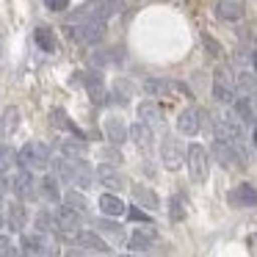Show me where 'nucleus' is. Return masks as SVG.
Returning <instances> with one entry per match:
<instances>
[{"label": "nucleus", "mask_w": 257, "mask_h": 257, "mask_svg": "<svg viewBox=\"0 0 257 257\" xmlns=\"http://www.w3.org/2000/svg\"><path fill=\"white\" fill-rule=\"evenodd\" d=\"M105 136L113 147H119V144H124V139H130V127H124V119L108 116L105 119Z\"/></svg>", "instance_id": "nucleus-17"}, {"label": "nucleus", "mask_w": 257, "mask_h": 257, "mask_svg": "<svg viewBox=\"0 0 257 257\" xmlns=\"http://www.w3.org/2000/svg\"><path fill=\"white\" fill-rule=\"evenodd\" d=\"M130 94H133V86L127 83V80H116V89H113V97H116L119 102H127Z\"/></svg>", "instance_id": "nucleus-32"}, {"label": "nucleus", "mask_w": 257, "mask_h": 257, "mask_svg": "<svg viewBox=\"0 0 257 257\" xmlns=\"http://www.w3.org/2000/svg\"><path fill=\"white\" fill-rule=\"evenodd\" d=\"M64 205L67 207H72L75 213H80V216H89V202H86V196L80 194V191H67L64 194Z\"/></svg>", "instance_id": "nucleus-26"}, {"label": "nucleus", "mask_w": 257, "mask_h": 257, "mask_svg": "<svg viewBox=\"0 0 257 257\" xmlns=\"http://www.w3.org/2000/svg\"><path fill=\"white\" fill-rule=\"evenodd\" d=\"M6 224H9V229H12V232H23V229H25V224H28V213H25L23 202H12V205H9Z\"/></svg>", "instance_id": "nucleus-19"}, {"label": "nucleus", "mask_w": 257, "mask_h": 257, "mask_svg": "<svg viewBox=\"0 0 257 257\" xmlns=\"http://www.w3.org/2000/svg\"><path fill=\"white\" fill-rule=\"evenodd\" d=\"M232 111L238 113V119L243 124H254L257 122V111H254V105H251L249 97H238V100H235V105H232Z\"/></svg>", "instance_id": "nucleus-23"}, {"label": "nucleus", "mask_w": 257, "mask_h": 257, "mask_svg": "<svg viewBox=\"0 0 257 257\" xmlns=\"http://www.w3.org/2000/svg\"><path fill=\"white\" fill-rule=\"evenodd\" d=\"M56 174L64 177L67 183H72L75 188H80V191L91 188V183H94V169H91L83 158H58Z\"/></svg>", "instance_id": "nucleus-1"}, {"label": "nucleus", "mask_w": 257, "mask_h": 257, "mask_svg": "<svg viewBox=\"0 0 257 257\" xmlns=\"http://www.w3.org/2000/svg\"><path fill=\"white\" fill-rule=\"evenodd\" d=\"M45 6L50 9V12H67L69 0H45Z\"/></svg>", "instance_id": "nucleus-35"}, {"label": "nucleus", "mask_w": 257, "mask_h": 257, "mask_svg": "<svg viewBox=\"0 0 257 257\" xmlns=\"http://www.w3.org/2000/svg\"><path fill=\"white\" fill-rule=\"evenodd\" d=\"M229 205L235 207H254L257 205V188L249 183H240L229 191Z\"/></svg>", "instance_id": "nucleus-15"}, {"label": "nucleus", "mask_w": 257, "mask_h": 257, "mask_svg": "<svg viewBox=\"0 0 257 257\" xmlns=\"http://www.w3.org/2000/svg\"><path fill=\"white\" fill-rule=\"evenodd\" d=\"M97 229H102V232H108L113 240H124V235H127L122 227H119V224H113L111 218H100V221H97Z\"/></svg>", "instance_id": "nucleus-31"}, {"label": "nucleus", "mask_w": 257, "mask_h": 257, "mask_svg": "<svg viewBox=\"0 0 257 257\" xmlns=\"http://www.w3.org/2000/svg\"><path fill=\"white\" fill-rule=\"evenodd\" d=\"M100 213L105 218H119V216H127V207H124V202L116 194H102L100 196Z\"/></svg>", "instance_id": "nucleus-18"}, {"label": "nucleus", "mask_w": 257, "mask_h": 257, "mask_svg": "<svg viewBox=\"0 0 257 257\" xmlns=\"http://www.w3.org/2000/svg\"><path fill=\"white\" fill-rule=\"evenodd\" d=\"M210 94H213V100H216L221 108H232L235 100H238V94H235L232 86H224V83H213Z\"/></svg>", "instance_id": "nucleus-22"}, {"label": "nucleus", "mask_w": 257, "mask_h": 257, "mask_svg": "<svg viewBox=\"0 0 257 257\" xmlns=\"http://www.w3.org/2000/svg\"><path fill=\"white\" fill-rule=\"evenodd\" d=\"M185 166L194 183H205L210 174V158H207V147L205 144H188L185 147Z\"/></svg>", "instance_id": "nucleus-6"}, {"label": "nucleus", "mask_w": 257, "mask_h": 257, "mask_svg": "<svg viewBox=\"0 0 257 257\" xmlns=\"http://www.w3.org/2000/svg\"><path fill=\"white\" fill-rule=\"evenodd\" d=\"M127 218H133V221H150V216L144 213V207H127Z\"/></svg>", "instance_id": "nucleus-34"}, {"label": "nucleus", "mask_w": 257, "mask_h": 257, "mask_svg": "<svg viewBox=\"0 0 257 257\" xmlns=\"http://www.w3.org/2000/svg\"><path fill=\"white\" fill-rule=\"evenodd\" d=\"M254 144H257V130H254Z\"/></svg>", "instance_id": "nucleus-38"}, {"label": "nucleus", "mask_w": 257, "mask_h": 257, "mask_svg": "<svg viewBox=\"0 0 257 257\" xmlns=\"http://www.w3.org/2000/svg\"><path fill=\"white\" fill-rule=\"evenodd\" d=\"M61 152H64V158H83L86 147H83V141L67 139V141H61Z\"/></svg>", "instance_id": "nucleus-30"}, {"label": "nucleus", "mask_w": 257, "mask_h": 257, "mask_svg": "<svg viewBox=\"0 0 257 257\" xmlns=\"http://www.w3.org/2000/svg\"><path fill=\"white\" fill-rule=\"evenodd\" d=\"M53 218H56V232L61 235V238H69L75 240V235L80 232V213H75L72 207L67 205H58L56 210H53Z\"/></svg>", "instance_id": "nucleus-7"}, {"label": "nucleus", "mask_w": 257, "mask_h": 257, "mask_svg": "<svg viewBox=\"0 0 257 257\" xmlns=\"http://www.w3.org/2000/svg\"><path fill=\"white\" fill-rule=\"evenodd\" d=\"M177 130L183 136H196L202 130V111L199 108H185L177 116Z\"/></svg>", "instance_id": "nucleus-14"}, {"label": "nucleus", "mask_w": 257, "mask_h": 257, "mask_svg": "<svg viewBox=\"0 0 257 257\" xmlns=\"http://www.w3.org/2000/svg\"><path fill=\"white\" fill-rule=\"evenodd\" d=\"M139 122L150 124V127H152V124H158V122H161V108H158L152 100H144L139 105Z\"/></svg>", "instance_id": "nucleus-25"}, {"label": "nucleus", "mask_w": 257, "mask_h": 257, "mask_svg": "<svg viewBox=\"0 0 257 257\" xmlns=\"http://www.w3.org/2000/svg\"><path fill=\"white\" fill-rule=\"evenodd\" d=\"M119 257H136V254H119Z\"/></svg>", "instance_id": "nucleus-37"}, {"label": "nucleus", "mask_w": 257, "mask_h": 257, "mask_svg": "<svg viewBox=\"0 0 257 257\" xmlns=\"http://www.w3.org/2000/svg\"><path fill=\"white\" fill-rule=\"evenodd\" d=\"M202 42H205L207 53H213V56H221V45H218L216 39H210V36H202Z\"/></svg>", "instance_id": "nucleus-36"}, {"label": "nucleus", "mask_w": 257, "mask_h": 257, "mask_svg": "<svg viewBox=\"0 0 257 257\" xmlns=\"http://www.w3.org/2000/svg\"><path fill=\"white\" fill-rule=\"evenodd\" d=\"M14 127H17V111L12 108V111H9L6 116H3V127H0V130H3V133H12Z\"/></svg>", "instance_id": "nucleus-33"}, {"label": "nucleus", "mask_w": 257, "mask_h": 257, "mask_svg": "<svg viewBox=\"0 0 257 257\" xmlns=\"http://www.w3.org/2000/svg\"><path fill=\"white\" fill-rule=\"evenodd\" d=\"M39 194L45 196L47 202H58V199H61V191H58V180H56V174H45V177H42V183H39Z\"/></svg>", "instance_id": "nucleus-24"}, {"label": "nucleus", "mask_w": 257, "mask_h": 257, "mask_svg": "<svg viewBox=\"0 0 257 257\" xmlns=\"http://www.w3.org/2000/svg\"><path fill=\"white\" fill-rule=\"evenodd\" d=\"M155 238H158V232L155 229H147V227H139V229H133V232L127 235V246L133 251H147L152 243H155Z\"/></svg>", "instance_id": "nucleus-16"}, {"label": "nucleus", "mask_w": 257, "mask_h": 257, "mask_svg": "<svg viewBox=\"0 0 257 257\" xmlns=\"http://www.w3.org/2000/svg\"><path fill=\"white\" fill-rule=\"evenodd\" d=\"M130 139L136 141V147H139V150H147V147H152L155 136H152V127H150V124L136 122V124H130Z\"/></svg>", "instance_id": "nucleus-21"}, {"label": "nucleus", "mask_w": 257, "mask_h": 257, "mask_svg": "<svg viewBox=\"0 0 257 257\" xmlns=\"http://www.w3.org/2000/svg\"><path fill=\"white\" fill-rule=\"evenodd\" d=\"M69 36H72L75 42H80V45H97V42L105 36V23H102V20H91L80 12L78 20H75V25H69Z\"/></svg>", "instance_id": "nucleus-4"}, {"label": "nucleus", "mask_w": 257, "mask_h": 257, "mask_svg": "<svg viewBox=\"0 0 257 257\" xmlns=\"http://www.w3.org/2000/svg\"><path fill=\"white\" fill-rule=\"evenodd\" d=\"M133 199L139 207H147V210H158L161 207V199H158V194L152 188H147V185L136 183L133 185Z\"/></svg>", "instance_id": "nucleus-20"}, {"label": "nucleus", "mask_w": 257, "mask_h": 257, "mask_svg": "<svg viewBox=\"0 0 257 257\" xmlns=\"http://www.w3.org/2000/svg\"><path fill=\"white\" fill-rule=\"evenodd\" d=\"M94 177L105 191H122L124 188V177L119 174L116 166H111V163H100V166L94 169Z\"/></svg>", "instance_id": "nucleus-10"}, {"label": "nucleus", "mask_w": 257, "mask_h": 257, "mask_svg": "<svg viewBox=\"0 0 257 257\" xmlns=\"http://www.w3.org/2000/svg\"><path fill=\"white\" fill-rule=\"evenodd\" d=\"M185 213H188V202H185V194H174L169 199V218L172 221H183Z\"/></svg>", "instance_id": "nucleus-27"}, {"label": "nucleus", "mask_w": 257, "mask_h": 257, "mask_svg": "<svg viewBox=\"0 0 257 257\" xmlns=\"http://www.w3.org/2000/svg\"><path fill=\"white\" fill-rule=\"evenodd\" d=\"M213 158L227 172H235V169H240L246 163V152L240 147H235L229 139H218V136L213 139Z\"/></svg>", "instance_id": "nucleus-5"}, {"label": "nucleus", "mask_w": 257, "mask_h": 257, "mask_svg": "<svg viewBox=\"0 0 257 257\" xmlns=\"http://www.w3.org/2000/svg\"><path fill=\"white\" fill-rule=\"evenodd\" d=\"M246 14L243 0H218L216 3V17L224 23H240Z\"/></svg>", "instance_id": "nucleus-13"}, {"label": "nucleus", "mask_w": 257, "mask_h": 257, "mask_svg": "<svg viewBox=\"0 0 257 257\" xmlns=\"http://www.w3.org/2000/svg\"><path fill=\"white\" fill-rule=\"evenodd\" d=\"M75 243H78L80 249H86V251H94V254H108V251H111L108 240L102 238V235L91 232V229H80V232L75 235Z\"/></svg>", "instance_id": "nucleus-11"}, {"label": "nucleus", "mask_w": 257, "mask_h": 257, "mask_svg": "<svg viewBox=\"0 0 257 257\" xmlns=\"http://www.w3.org/2000/svg\"><path fill=\"white\" fill-rule=\"evenodd\" d=\"M9 185H12L14 196H17L20 202H31V199L39 196V185H36V180H34V172H23V169H20L17 174L9 177Z\"/></svg>", "instance_id": "nucleus-8"}, {"label": "nucleus", "mask_w": 257, "mask_h": 257, "mask_svg": "<svg viewBox=\"0 0 257 257\" xmlns=\"http://www.w3.org/2000/svg\"><path fill=\"white\" fill-rule=\"evenodd\" d=\"M50 161H53V155L42 141H28V144L17 152V166L23 169V172H45V169L50 166Z\"/></svg>", "instance_id": "nucleus-2"}, {"label": "nucleus", "mask_w": 257, "mask_h": 257, "mask_svg": "<svg viewBox=\"0 0 257 257\" xmlns=\"http://www.w3.org/2000/svg\"><path fill=\"white\" fill-rule=\"evenodd\" d=\"M34 42H36V45H39L45 53H53V50H56V36H53L50 28H36V31H34Z\"/></svg>", "instance_id": "nucleus-28"}, {"label": "nucleus", "mask_w": 257, "mask_h": 257, "mask_svg": "<svg viewBox=\"0 0 257 257\" xmlns=\"http://www.w3.org/2000/svg\"><path fill=\"white\" fill-rule=\"evenodd\" d=\"M17 163V152L12 147H0V177H6Z\"/></svg>", "instance_id": "nucleus-29"}, {"label": "nucleus", "mask_w": 257, "mask_h": 257, "mask_svg": "<svg viewBox=\"0 0 257 257\" xmlns=\"http://www.w3.org/2000/svg\"><path fill=\"white\" fill-rule=\"evenodd\" d=\"M23 254L28 257H61V246L50 232H28L23 235Z\"/></svg>", "instance_id": "nucleus-3"}, {"label": "nucleus", "mask_w": 257, "mask_h": 257, "mask_svg": "<svg viewBox=\"0 0 257 257\" xmlns=\"http://www.w3.org/2000/svg\"><path fill=\"white\" fill-rule=\"evenodd\" d=\"M161 158H163V166H166L169 172L183 169V163H185L183 144H180L177 139H172V136H163V141H161Z\"/></svg>", "instance_id": "nucleus-9"}, {"label": "nucleus", "mask_w": 257, "mask_h": 257, "mask_svg": "<svg viewBox=\"0 0 257 257\" xmlns=\"http://www.w3.org/2000/svg\"><path fill=\"white\" fill-rule=\"evenodd\" d=\"M78 80L86 86V91H89V97H91V102H94V105H105L108 91H105V86H102V78H100V75H94V72H80Z\"/></svg>", "instance_id": "nucleus-12"}]
</instances>
